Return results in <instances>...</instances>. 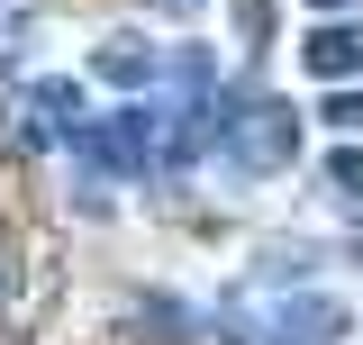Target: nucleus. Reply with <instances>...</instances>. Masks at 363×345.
Here are the masks:
<instances>
[{
	"mask_svg": "<svg viewBox=\"0 0 363 345\" xmlns=\"http://www.w3.org/2000/svg\"><path fill=\"white\" fill-rule=\"evenodd\" d=\"M300 55H309V73H354L363 64V28H318Z\"/></svg>",
	"mask_w": 363,
	"mask_h": 345,
	"instance_id": "obj_2",
	"label": "nucleus"
},
{
	"mask_svg": "<svg viewBox=\"0 0 363 345\" xmlns=\"http://www.w3.org/2000/svg\"><path fill=\"white\" fill-rule=\"evenodd\" d=\"M18 282H28V263H18V236H9V227H0V309L18 300Z\"/></svg>",
	"mask_w": 363,
	"mask_h": 345,
	"instance_id": "obj_3",
	"label": "nucleus"
},
{
	"mask_svg": "<svg viewBox=\"0 0 363 345\" xmlns=\"http://www.w3.org/2000/svg\"><path fill=\"white\" fill-rule=\"evenodd\" d=\"M327 119H336V128H363V91H336V100H327Z\"/></svg>",
	"mask_w": 363,
	"mask_h": 345,
	"instance_id": "obj_5",
	"label": "nucleus"
},
{
	"mask_svg": "<svg viewBox=\"0 0 363 345\" xmlns=\"http://www.w3.org/2000/svg\"><path fill=\"white\" fill-rule=\"evenodd\" d=\"M318 9H345V0H318Z\"/></svg>",
	"mask_w": 363,
	"mask_h": 345,
	"instance_id": "obj_6",
	"label": "nucleus"
},
{
	"mask_svg": "<svg viewBox=\"0 0 363 345\" xmlns=\"http://www.w3.org/2000/svg\"><path fill=\"white\" fill-rule=\"evenodd\" d=\"M327 172H336V191H363V146H345V155H336Z\"/></svg>",
	"mask_w": 363,
	"mask_h": 345,
	"instance_id": "obj_4",
	"label": "nucleus"
},
{
	"mask_svg": "<svg viewBox=\"0 0 363 345\" xmlns=\"http://www.w3.org/2000/svg\"><path fill=\"white\" fill-rule=\"evenodd\" d=\"M291 146H300L291 100H245V109L227 119V155H236L245 172H281V164H291Z\"/></svg>",
	"mask_w": 363,
	"mask_h": 345,
	"instance_id": "obj_1",
	"label": "nucleus"
}]
</instances>
